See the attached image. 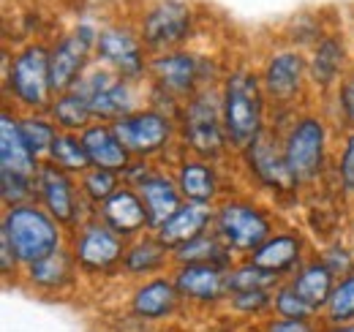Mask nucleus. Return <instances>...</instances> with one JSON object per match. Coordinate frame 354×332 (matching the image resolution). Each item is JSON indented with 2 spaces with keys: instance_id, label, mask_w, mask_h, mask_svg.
Here are the masks:
<instances>
[{
  "instance_id": "b1692460",
  "label": "nucleus",
  "mask_w": 354,
  "mask_h": 332,
  "mask_svg": "<svg viewBox=\"0 0 354 332\" xmlns=\"http://www.w3.org/2000/svg\"><path fill=\"white\" fill-rule=\"evenodd\" d=\"M172 270H175L172 250L164 248V243L153 232H145V234L129 240L123 267H120V278L139 284V281H147V278H156V275H164Z\"/></svg>"
},
{
  "instance_id": "bb28decb",
  "label": "nucleus",
  "mask_w": 354,
  "mask_h": 332,
  "mask_svg": "<svg viewBox=\"0 0 354 332\" xmlns=\"http://www.w3.org/2000/svg\"><path fill=\"white\" fill-rule=\"evenodd\" d=\"M213 215H216V208L213 205H196V202H183L180 208L167 218V223L153 232L164 248H169L175 253L177 248H183L185 243L213 232Z\"/></svg>"
},
{
  "instance_id": "6ab92c4d",
  "label": "nucleus",
  "mask_w": 354,
  "mask_h": 332,
  "mask_svg": "<svg viewBox=\"0 0 354 332\" xmlns=\"http://www.w3.org/2000/svg\"><path fill=\"white\" fill-rule=\"evenodd\" d=\"M313 246L306 237L303 229L297 226H278L259 248L254 250V256H248L251 261H257L259 267L270 270L272 275H278L281 281H289L303 261L313 256Z\"/></svg>"
},
{
  "instance_id": "1a4fd4ad",
  "label": "nucleus",
  "mask_w": 354,
  "mask_h": 332,
  "mask_svg": "<svg viewBox=\"0 0 354 332\" xmlns=\"http://www.w3.org/2000/svg\"><path fill=\"white\" fill-rule=\"evenodd\" d=\"M0 240H6L22 267L44 259L68 246V229H63L39 202L3 208L0 212Z\"/></svg>"
},
{
  "instance_id": "c9c22d12",
  "label": "nucleus",
  "mask_w": 354,
  "mask_h": 332,
  "mask_svg": "<svg viewBox=\"0 0 354 332\" xmlns=\"http://www.w3.org/2000/svg\"><path fill=\"white\" fill-rule=\"evenodd\" d=\"M19 125H22V133H25L33 156L39 161H46V156H49V150H52V145L60 133L55 120L46 112H25V115L19 112Z\"/></svg>"
},
{
  "instance_id": "5701e85b",
  "label": "nucleus",
  "mask_w": 354,
  "mask_h": 332,
  "mask_svg": "<svg viewBox=\"0 0 354 332\" xmlns=\"http://www.w3.org/2000/svg\"><path fill=\"white\" fill-rule=\"evenodd\" d=\"M95 218L101 223H106L123 240H133V237L150 232V218H147L145 202L136 194V188L126 185V183L104 205H98V215Z\"/></svg>"
},
{
  "instance_id": "412c9836",
  "label": "nucleus",
  "mask_w": 354,
  "mask_h": 332,
  "mask_svg": "<svg viewBox=\"0 0 354 332\" xmlns=\"http://www.w3.org/2000/svg\"><path fill=\"white\" fill-rule=\"evenodd\" d=\"M183 308V297L175 286L172 273L139 281L131 286L129 294V313L136 322L145 324H158V322H169L175 319Z\"/></svg>"
},
{
  "instance_id": "f8f14e48",
  "label": "nucleus",
  "mask_w": 354,
  "mask_h": 332,
  "mask_svg": "<svg viewBox=\"0 0 354 332\" xmlns=\"http://www.w3.org/2000/svg\"><path fill=\"white\" fill-rule=\"evenodd\" d=\"M98 30H101V22L82 17L66 30L49 36V74H52L55 95L74 90L82 74L95 63Z\"/></svg>"
},
{
  "instance_id": "ea45409f",
  "label": "nucleus",
  "mask_w": 354,
  "mask_h": 332,
  "mask_svg": "<svg viewBox=\"0 0 354 332\" xmlns=\"http://www.w3.org/2000/svg\"><path fill=\"white\" fill-rule=\"evenodd\" d=\"M272 316L297 319V322H319L322 319V313L316 308H310L308 302L289 286V281H283L278 289L272 291Z\"/></svg>"
},
{
  "instance_id": "4c0bfd02",
  "label": "nucleus",
  "mask_w": 354,
  "mask_h": 332,
  "mask_svg": "<svg viewBox=\"0 0 354 332\" xmlns=\"http://www.w3.org/2000/svg\"><path fill=\"white\" fill-rule=\"evenodd\" d=\"M275 291V289H272ZM272 291L254 289V291H237L226 297V308L232 316L245 319V322H265L272 316Z\"/></svg>"
},
{
  "instance_id": "473e14b6",
  "label": "nucleus",
  "mask_w": 354,
  "mask_h": 332,
  "mask_svg": "<svg viewBox=\"0 0 354 332\" xmlns=\"http://www.w3.org/2000/svg\"><path fill=\"white\" fill-rule=\"evenodd\" d=\"M46 115L55 120V125L60 131H68V133H82L85 128L95 123L93 120V112H90L88 98H82L77 90H68V93H60L52 98Z\"/></svg>"
},
{
  "instance_id": "2f4dec72",
  "label": "nucleus",
  "mask_w": 354,
  "mask_h": 332,
  "mask_svg": "<svg viewBox=\"0 0 354 332\" xmlns=\"http://www.w3.org/2000/svg\"><path fill=\"white\" fill-rule=\"evenodd\" d=\"M172 261L175 264H216V267L229 270L237 261V256L223 246V240L216 232H207V234L185 243L183 248H177L172 253Z\"/></svg>"
},
{
  "instance_id": "393cba45",
  "label": "nucleus",
  "mask_w": 354,
  "mask_h": 332,
  "mask_svg": "<svg viewBox=\"0 0 354 332\" xmlns=\"http://www.w3.org/2000/svg\"><path fill=\"white\" fill-rule=\"evenodd\" d=\"M136 194L145 202L147 218H150V232H158L167 223V218L185 202L183 194H180V188H177V180L175 174H172V169L164 164L156 166V172L136 185Z\"/></svg>"
},
{
  "instance_id": "f3484780",
  "label": "nucleus",
  "mask_w": 354,
  "mask_h": 332,
  "mask_svg": "<svg viewBox=\"0 0 354 332\" xmlns=\"http://www.w3.org/2000/svg\"><path fill=\"white\" fill-rule=\"evenodd\" d=\"M232 166L234 164H216V161H207V158H196V156L180 153L169 164V169L175 174L177 188H180L185 202L213 205L216 208L223 196H229L232 191L243 188V185L232 183Z\"/></svg>"
},
{
  "instance_id": "6e6552de",
  "label": "nucleus",
  "mask_w": 354,
  "mask_h": 332,
  "mask_svg": "<svg viewBox=\"0 0 354 332\" xmlns=\"http://www.w3.org/2000/svg\"><path fill=\"white\" fill-rule=\"evenodd\" d=\"M131 19L150 57L188 49L199 33V8L191 0H145Z\"/></svg>"
},
{
  "instance_id": "f704fd0d",
  "label": "nucleus",
  "mask_w": 354,
  "mask_h": 332,
  "mask_svg": "<svg viewBox=\"0 0 354 332\" xmlns=\"http://www.w3.org/2000/svg\"><path fill=\"white\" fill-rule=\"evenodd\" d=\"M283 281L278 275H272L270 270L259 267L257 261L251 259H237L229 273H226V289L229 294H237V291H254V289H278Z\"/></svg>"
},
{
  "instance_id": "dca6fc26",
  "label": "nucleus",
  "mask_w": 354,
  "mask_h": 332,
  "mask_svg": "<svg viewBox=\"0 0 354 332\" xmlns=\"http://www.w3.org/2000/svg\"><path fill=\"white\" fill-rule=\"evenodd\" d=\"M36 202L68 232L98 215V208L90 205L80 188V177L57 169L49 161H44L36 172Z\"/></svg>"
},
{
  "instance_id": "c85d7f7f",
  "label": "nucleus",
  "mask_w": 354,
  "mask_h": 332,
  "mask_svg": "<svg viewBox=\"0 0 354 332\" xmlns=\"http://www.w3.org/2000/svg\"><path fill=\"white\" fill-rule=\"evenodd\" d=\"M330 17H333V11H327V8H303V11L292 14L281 25L275 39H281V42L295 46V49L310 52L316 44L335 28V22Z\"/></svg>"
},
{
  "instance_id": "f03ea898",
  "label": "nucleus",
  "mask_w": 354,
  "mask_h": 332,
  "mask_svg": "<svg viewBox=\"0 0 354 332\" xmlns=\"http://www.w3.org/2000/svg\"><path fill=\"white\" fill-rule=\"evenodd\" d=\"M218 90H221L226 136H229V145L237 156L270 125V104H267L257 63H248V60L226 63Z\"/></svg>"
},
{
  "instance_id": "37998d69",
  "label": "nucleus",
  "mask_w": 354,
  "mask_h": 332,
  "mask_svg": "<svg viewBox=\"0 0 354 332\" xmlns=\"http://www.w3.org/2000/svg\"><path fill=\"white\" fill-rule=\"evenodd\" d=\"M316 253H319V259H322L338 278L354 270V248H352V243L344 240V237H335V240L324 243Z\"/></svg>"
},
{
  "instance_id": "20e7f679",
  "label": "nucleus",
  "mask_w": 354,
  "mask_h": 332,
  "mask_svg": "<svg viewBox=\"0 0 354 332\" xmlns=\"http://www.w3.org/2000/svg\"><path fill=\"white\" fill-rule=\"evenodd\" d=\"M177 145L180 153L207 158L216 164H234V150L226 136L218 84L194 93L177 118Z\"/></svg>"
},
{
  "instance_id": "c03bdc74",
  "label": "nucleus",
  "mask_w": 354,
  "mask_h": 332,
  "mask_svg": "<svg viewBox=\"0 0 354 332\" xmlns=\"http://www.w3.org/2000/svg\"><path fill=\"white\" fill-rule=\"evenodd\" d=\"M259 332H322V322H297V319L270 316L259 324Z\"/></svg>"
},
{
  "instance_id": "7c9ffc66",
  "label": "nucleus",
  "mask_w": 354,
  "mask_h": 332,
  "mask_svg": "<svg viewBox=\"0 0 354 332\" xmlns=\"http://www.w3.org/2000/svg\"><path fill=\"white\" fill-rule=\"evenodd\" d=\"M327 191H333L335 199H341L349 210L354 208V131L338 133Z\"/></svg>"
},
{
  "instance_id": "a211bd4d",
  "label": "nucleus",
  "mask_w": 354,
  "mask_h": 332,
  "mask_svg": "<svg viewBox=\"0 0 354 332\" xmlns=\"http://www.w3.org/2000/svg\"><path fill=\"white\" fill-rule=\"evenodd\" d=\"M308 55V77L310 93L319 95V104H324L341 80L354 68V46L352 33L341 25H335L322 42L316 44Z\"/></svg>"
},
{
  "instance_id": "a19ab883",
  "label": "nucleus",
  "mask_w": 354,
  "mask_h": 332,
  "mask_svg": "<svg viewBox=\"0 0 354 332\" xmlns=\"http://www.w3.org/2000/svg\"><path fill=\"white\" fill-rule=\"evenodd\" d=\"M120 185H123L120 172H109V169H98V166H90L88 172L80 177V188H82L85 199L95 208L104 205Z\"/></svg>"
},
{
  "instance_id": "79ce46f5",
  "label": "nucleus",
  "mask_w": 354,
  "mask_h": 332,
  "mask_svg": "<svg viewBox=\"0 0 354 332\" xmlns=\"http://www.w3.org/2000/svg\"><path fill=\"white\" fill-rule=\"evenodd\" d=\"M0 202L3 208L36 202V177L17 174V172H0Z\"/></svg>"
},
{
  "instance_id": "58836bf2",
  "label": "nucleus",
  "mask_w": 354,
  "mask_h": 332,
  "mask_svg": "<svg viewBox=\"0 0 354 332\" xmlns=\"http://www.w3.org/2000/svg\"><path fill=\"white\" fill-rule=\"evenodd\" d=\"M322 107L338 131H354V68L341 80V84Z\"/></svg>"
},
{
  "instance_id": "4468645a",
  "label": "nucleus",
  "mask_w": 354,
  "mask_h": 332,
  "mask_svg": "<svg viewBox=\"0 0 354 332\" xmlns=\"http://www.w3.org/2000/svg\"><path fill=\"white\" fill-rule=\"evenodd\" d=\"M112 128L118 131L120 142L126 145V150L133 158H150L169 166L180 156L177 120L153 107H142L131 115L115 120Z\"/></svg>"
},
{
  "instance_id": "4be33fe9",
  "label": "nucleus",
  "mask_w": 354,
  "mask_h": 332,
  "mask_svg": "<svg viewBox=\"0 0 354 332\" xmlns=\"http://www.w3.org/2000/svg\"><path fill=\"white\" fill-rule=\"evenodd\" d=\"M226 273L229 270L216 264H175L172 278L183 302L194 308H216L229 297Z\"/></svg>"
},
{
  "instance_id": "a18cd8bd",
  "label": "nucleus",
  "mask_w": 354,
  "mask_h": 332,
  "mask_svg": "<svg viewBox=\"0 0 354 332\" xmlns=\"http://www.w3.org/2000/svg\"><path fill=\"white\" fill-rule=\"evenodd\" d=\"M156 166H161V164H158V161H150V158H133L131 164L126 166V172H123V183L136 188L142 180H147V177L156 172Z\"/></svg>"
},
{
  "instance_id": "cd10ccee",
  "label": "nucleus",
  "mask_w": 354,
  "mask_h": 332,
  "mask_svg": "<svg viewBox=\"0 0 354 332\" xmlns=\"http://www.w3.org/2000/svg\"><path fill=\"white\" fill-rule=\"evenodd\" d=\"M82 142H85V150L90 156V164L98 166V169H109V172L123 174L126 166L133 161V156L120 142L112 123H93L82 131Z\"/></svg>"
},
{
  "instance_id": "9b49d317",
  "label": "nucleus",
  "mask_w": 354,
  "mask_h": 332,
  "mask_svg": "<svg viewBox=\"0 0 354 332\" xmlns=\"http://www.w3.org/2000/svg\"><path fill=\"white\" fill-rule=\"evenodd\" d=\"M74 90L82 98H88L95 123H115L136 109L147 107V82H129L101 63H93Z\"/></svg>"
},
{
  "instance_id": "9d476101",
  "label": "nucleus",
  "mask_w": 354,
  "mask_h": 332,
  "mask_svg": "<svg viewBox=\"0 0 354 332\" xmlns=\"http://www.w3.org/2000/svg\"><path fill=\"white\" fill-rule=\"evenodd\" d=\"M226 66L216 57L196 52V49H175L164 55L150 57V77L147 82L177 95L180 101H188L202 87L221 84Z\"/></svg>"
},
{
  "instance_id": "0eeeda50",
  "label": "nucleus",
  "mask_w": 354,
  "mask_h": 332,
  "mask_svg": "<svg viewBox=\"0 0 354 332\" xmlns=\"http://www.w3.org/2000/svg\"><path fill=\"white\" fill-rule=\"evenodd\" d=\"M257 71L265 87L270 112H289L306 104H316L308 95V55L303 49H295L275 39L257 60Z\"/></svg>"
},
{
  "instance_id": "c756f323",
  "label": "nucleus",
  "mask_w": 354,
  "mask_h": 332,
  "mask_svg": "<svg viewBox=\"0 0 354 332\" xmlns=\"http://www.w3.org/2000/svg\"><path fill=\"white\" fill-rule=\"evenodd\" d=\"M335 281H338V275H335V273L319 259V253L313 250V256H308V259L303 261V267L289 278V286L297 291L310 308H316V311L322 313L324 305H327V299H330V294L335 289ZM319 322H322V319H319Z\"/></svg>"
},
{
  "instance_id": "39448f33",
  "label": "nucleus",
  "mask_w": 354,
  "mask_h": 332,
  "mask_svg": "<svg viewBox=\"0 0 354 332\" xmlns=\"http://www.w3.org/2000/svg\"><path fill=\"white\" fill-rule=\"evenodd\" d=\"M278 212L262 202L254 191L237 188L216 205L213 232L237 259L254 256V250L278 229Z\"/></svg>"
},
{
  "instance_id": "7ed1b4c3",
  "label": "nucleus",
  "mask_w": 354,
  "mask_h": 332,
  "mask_svg": "<svg viewBox=\"0 0 354 332\" xmlns=\"http://www.w3.org/2000/svg\"><path fill=\"white\" fill-rule=\"evenodd\" d=\"M55 98L49 74V39H25L3 49V104L17 112H46Z\"/></svg>"
},
{
  "instance_id": "72a5a7b5",
  "label": "nucleus",
  "mask_w": 354,
  "mask_h": 332,
  "mask_svg": "<svg viewBox=\"0 0 354 332\" xmlns=\"http://www.w3.org/2000/svg\"><path fill=\"white\" fill-rule=\"evenodd\" d=\"M49 164H55L57 169L74 174V177H82L90 166V156L85 150V142H82V133H68V131H60L49 156H46Z\"/></svg>"
},
{
  "instance_id": "a878e982",
  "label": "nucleus",
  "mask_w": 354,
  "mask_h": 332,
  "mask_svg": "<svg viewBox=\"0 0 354 332\" xmlns=\"http://www.w3.org/2000/svg\"><path fill=\"white\" fill-rule=\"evenodd\" d=\"M44 161H39L22 133L19 125V112L3 104L0 112V172H17V174H28L36 177L39 166Z\"/></svg>"
},
{
  "instance_id": "e433bc0d",
  "label": "nucleus",
  "mask_w": 354,
  "mask_h": 332,
  "mask_svg": "<svg viewBox=\"0 0 354 332\" xmlns=\"http://www.w3.org/2000/svg\"><path fill=\"white\" fill-rule=\"evenodd\" d=\"M322 324L327 327L354 324V270L335 281V289L322 311Z\"/></svg>"
},
{
  "instance_id": "aec40b11",
  "label": "nucleus",
  "mask_w": 354,
  "mask_h": 332,
  "mask_svg": "<svg viewBox=\"0 0 354 332\" xmlns=\"http://www.w3.org/2000/svg\"><path fill=\"white\" fill-rule=\"evenodd\" d=\"M80 284H82V275L77 270V261H74L68 246L22 267V278H19V286L36 291V294H44V297L71 294L80 289Z\"/></svg>"
},
{
  "instance_id": "2eb2a0df",
  "label": "nucleus",
  "mask_w": 354,
  "mask_h": 332,
  "mask_svg": "<svg viewBox=\"0 0 354 332\" xmlns=\"http://www.w3.org/2000/svg\"><path fill=\"white\" fill-rule=\"evenodd\" d=\"M95 63L112 68L123 80L145 84L150 77V52L145 49L142 36L133 25L131 14L112 17L101 22L98 44H95Z\"/></svg>"
},
{
  "instance_id": "de8ad7c7",
  "label": "nucleus",
  "mask_w": 354,
  "mask_h": 332,
  "mask_svg": "<svg viewBox=\"0 0 354 332\" xmlns=\"http://www.w3.org/2000/svg\"><path fill=\"white\" fill-rule=\"evenodd\" d=\"M349 33H352V46H354V19H352V30H349Z\"/></svg>"
},
{
  "instance_id": "49530a36",
  "label": "nucleus",
  "mask_w": 354,
  "mask_h": 332,
  "mask_svg": "<svg viewBox=\"0 0 354 332\" xmlns=\"http://www.w3.org/2000/svg\"><path fill=\"white\" fill-rule=\"evenodd\" d=\"M349 243H352V248H354V208L349 210V237H346Z\"/></svg>"
},
{
  "instance_id": "ddd939ff",
  "label": "nucleus",
  "mask_w": 354,
  "mask_h": 332,
  "mask_svg": "<svg viewBox=\"0 0 354 332\" xmlns=\"http://www.w3.org/2000/svg\"><path fill=\"white\" fill-rule=\"evenodd\" d=\"M126 246H129V240L115 234L98 218H93L88 223L77 226L74 232H68V250L77 261V270H80L82 281H90V284L120 278Z\"/></svg>"
},
{
  "instance_id": "423d86ee",
  "label": "nucleus",
  "mask_w": 354,
  "mask_h": 332,
  "mask_svg": "<svg viewBox=\"0 0 354 332\" xmlns=\"http://www.w3.org/2000/svg\"><path fill=\"white\" fill-rule=\"evenodd\" d=\"M234 166H237L240 177L248 180V185H243V188L267 194L278 205H283V202L297 205L306 196L303 188L297 185L289 164H286L278 131L270 128V125L245 150H240L234 156Z\"/></svg>"
},
{
  "instance_id": "f257e3e1",
  "label": "nucleus",
  "mask_w": 354,
  "mask_h": 332,
  "mask_svg": "<svg viewBox=\"0 0 354 332\" xmlns=\"http://www.w3.org/2000/svg\"><path fill=\"white\" fill-rule=\"evenodd\" d=\"M270 128L278 131L286 164L303 194L327 188L335 158L338 128L322 104H306L289 112H270Z\"/></svg>"
}]
</instances>
